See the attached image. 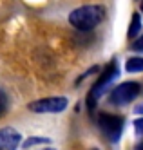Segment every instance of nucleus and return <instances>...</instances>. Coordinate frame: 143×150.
Wrapping results in <instances>:
<instances>
[{
	"label": "nucleus",
	"instance_id": "obj_1",
	"mask_svg": "<svg viewBox=\"0 0 143 150\" xmlns=\"http://www.w3.org/2000/svg\"><path fill=\"white\" fill-rule=\"evenodd\" d=\"M105 18V7L103 6H82V7H76L74 11H71L69 15V24L78 29V31H92L96 25H100Z\"/></svg>",
	"mask_w": 143,
	"mask_h": 150
},
{
	"label": "nucleus",
	"instance_id": "obj_2",
	"mask_svg": "<svg viewBox=\"0 0 143 150\" xmlns=\"http://www.w3.org/2000/svg\"><path fill=\"white\" fill-rule=\"evenodd\" d=\"M118 76H120V65H118V60L112 58L111 62H109V65H105L102 76L94 81V85L91 87L89 94H87V107H89V110H94L96 109L98 100H100L102 96H103V92L109 89L111 81H114Z\"/></svg>",
	"mask_w": 143,
	"mask_h": 150
},
{
	"label": "nucleus",
	"instance_id": "obj_3",
	"mask_svg": "<svg viewBox=\"0 0 143 150\" xmlns=\"http://www.w3.org/2000/svg\"><path fill=\"white\" fill-rule=\"evenodd\" d=\"M98 125H100V130L103 132V136L109 139V141L118 143L120 137H122V132H123L125 120L122 116H116V114L102 112L100 117H98Z\"/></svg>",
	"mask_w": 143,
	"mask_h": 150
},
{
	"label": "nucleus",
	"instance_id": "obj_4",
	"mask_svg": "<svg viewBox=\"0 0 143 150\" xmlns=\"http://www.w3.org/2000/svg\"><path fill=\"white\" fill-rule=\"evenodd\" d=\"M67 98L65 96H51V98H42L36 101H31L27 107L35 114H58L67 109Z\"/></svg>",
	"mask_w": 143,
	"mask_h": 150
},
{
	"label": "nucleus",
	"instance_id": "obj_5",
	"mask_svg": "<svg viewBox=\"0 0 143 150\" xmlns=\"http://www.w3.org/2000/svg\"><path fill=\"white\" fill-rule=\"evenodd\" d=\"M139 92H141V85L138 81H123L116 89H112L111 96H109V101L112 105L123 107V105H129L134 98H138Z\"/></svg>",
	"mask_w": 143,
	"mask_h": 150
},
{
	"label": "nucleus",
	"instance_id": "obj_6",
	"mask_svg": "<svg viewBox=\"0 0 143 150\" xmlns=\"http://www.w3.org/2000/svg\"><path fill=\"white\" fill-rule=\"evenodd\" d=\"M22 141V136L18 130L11 127L0 128V150H16Z\"/></svg>",
	"mask_w": 143,
	"mask_h": 150
},
{
	"label": "nucleus",
	"instance_id": "obj_7",
	"mask_svg": "<svg viewBox=\"0 0 143 150\" xmlns=\"http://www.w3.org/2000/svg\"><path fill=\"white\" fill-rule=\"evenodd\" d=\"M141 31V16L138 13L132 15V20H130V25H129V38H136L138 33Z\"/></svg>",
	"mask_w": 143,
	"mask_h": 150
},
{
	"label": "nucleus",
	"instance_id": "obj_8",
	"mask_svg": "<svg viewBox=\"0 0 143 150\" xmlns=\"http://www.w3.org/2000/svg\"><path fill=\"white\" fill-rule=\"evenodd\" d=\"M125 69L129 72H141L143 71V58H139V56L129 58L127 63H125Z\"/></svg>",
	"mask_w": 143,
	"mask_h": 150
},
{
	"label": "nucleus",
	"instance_id": "obj_9",
	"mask_svg": "<svg viewBox=\"0 0 143 150\" xmlns=\"http://www.w3.org/2000/svg\"><path fill=\"white\" fill-rule=\"evenodd\" d=\"M7 109H9V98H7V94L0 89V117L7 114Z\"/></svg>",
	"mask_w": 143,
	"mask_h": 150
},
{
	"label": "nucleus",
	"instance_id": "obj_10",
	"mask_svg": "<svg viewBox=\"0 0 143 150\" xmlns=\"http://www.w3.org/2000/svg\"><path fill=\"white\" fill-rule=\"evenodd\" d=\"M49 141H51L49 137H29V139H27V141H26L24 145H22V146H24V148H29V146H33V145H40V143H49Z\"/></svg>",
	"mask_w": 143,
	"mask_h": 150
},
{
	"label": "nucleus",
	"instance_id": "obj_11",
	"mask_svg": "<svg viewBox=\"0 0 143 150\" xmlns=\"http://www.w3.org/2000/svg\"><path fill=\"white\" fill-rule=\"evenodd\" d=\"M134 132H136L138 137H143V117L134 121Z\"/></svg>",
	"mask_w": 143,
	"mask_h": 150
},
{
	"label": "nucleus",
	"instance_id": "obj_12",
	"mask_svg": "<svg viewBox=\"0 0 143 150\" xmlns=\"http://www.w3.org/2000/svg\"><path fill=\"white\" fill-rule=\"evenodd\" d=\"M132 49L134 51H138V52H143V35L134 42V44H132Z\"/></svg>",
	"mask_w": 143,
	"mask_h": 150
},
{
	"label": "nucleus",
	"instance_id": "obj_13",
	"mask_svg": "<svg viewBox=\"0 0 143 150\" xmlns=\"http://www.w3.org/2000/svg\"><path fill=\"white\" fill-rule=\"evenodd\" d=\"M134 112H136V114H143V103L136 107V109H134Z\"/></svg>",
	"mask_w": 143,
	"mask_h": 150
},
{
	"label": "nucleus",
	"instance_id": "obj_14",
	"mask_svg": "<svg viewBox=\"0 0 143 150\" xmlns=\"http://www.w3.org/2000/svg\"><path fill=\"white\" fill-rule=\"evenodd\" d=\"M136 150H143V141H141L139 145H136Z\"/></svg>",
	"mask_w": 143,
	"mask_h": 150
},
{
	"label": "nucleus",
	"instance_id": "obj_15",
	"mask_svg": "<svg viewBox=\"0 0 143 150\" xmlns=\"http://www.w3.org/2000/svg\"><path fill=\"white\" fill-rule=\"evenodd\" d=\"M139 9H141V11H143V0H141V2H139Z\"/></svg>",
	"mask_w": 143,
	"mask_h": 150
},
{
	"label": "nucleus",
	"instance_id": "obj_16",
	"mask_svg": "<svg viewBox=\"0 0 143 150\" xmlns=\"http://www.w3.org/2000/svg\"><path fill=\"white\" fill-rule=\"evenodd\" d=\"M46 150H54V148H46Z\"/></svg>",
	"mask_w": 143,
	"mask_h": 150
}]
</instances>
